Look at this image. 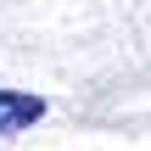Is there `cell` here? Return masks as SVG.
<instances>
[{"mask_svg": "<svg viewBox=\"0 0 151 151\" xmlns=\"http://www.w3.org/2000/svg\"><path fill=\"white\" fill-rule=\"evenodd\" d=\"M39 118H45V101H39V95L0 90V140L17 134V129H28V123H39Z\"/></svg>", "mask_w": 151, "mask_h": 151, "instance_id": "cell-1", "label": "cell"}]
</instances>
